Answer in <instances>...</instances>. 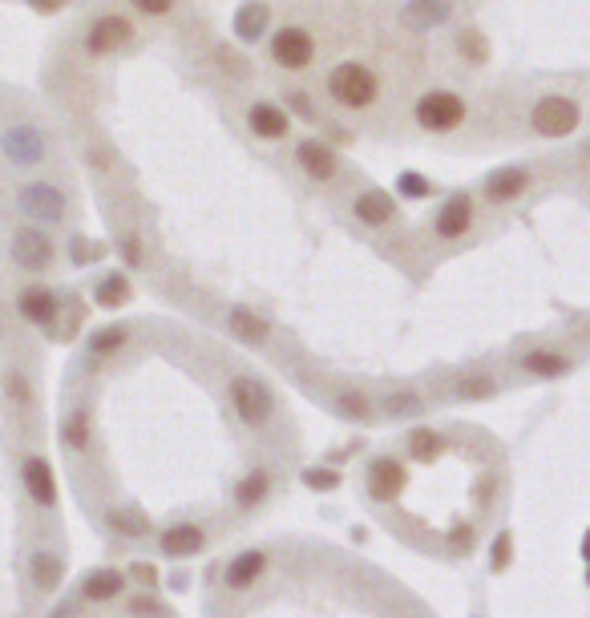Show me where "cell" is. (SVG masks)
<instances>
[{"label": "cell", "mask_w": 590, "mask_h": 618, "mask_svg": "<svg viewBox=\"0 0 590 618\" xmlns=\"http://www.w3.org/2000/svg\"><path fill=\"white\" fill-rule=\"evenodd\" d=\"M328 93L340 101L344 110H368L380 97V77L364 61H344L328 73Z\"/></svg>", "instance_id": "obj_1"}, {"label": "cell", "mask_w": 590, "mask_h": 618, "mask_svg": "<svg viewBox=\"0 0 590 618\" xmlns=\"http://www.w3.org/2000/svg\"><path fill=\"white\" fill-rule=\"evenodd\" d=\"M227 400H231L235 417H239L247 429H263V425L275 417V396H271V388H267L259 376H247V372L231 376V380H227Z\"/></svg>", "instance_id": "obj_2"}, {"label": "cell", "mask_w": 590, "mask_h": 618, "mask_svg": "<svg viewBox=\"0 0 590 618\" xmlns=\"http://www.w3.org/2000/svg\"><path fill=\"white\" fill-rule=\"evenodd\" d=\"M413 114H417V126L421 130H429V134H453L465 122L469 106H465V97L453 93V89H429V93L417 97V110Z\"/></svg>", "instance_id": "obj_3"}, {"label": "cell", "mask_w": 590, "mask_h": 618, "mask_svg": "<svg viewBox=\"0 0 590 618\" xmlns=\"http://www.w3.org/2000/svg\"><path fill=\"white\" fill-rule=\"evenodd\" d=\"M582 122V110L574 97H562V93H546L534 101L530 110V126L538 138H570Z\"/></svg>", "instance_id": "obj_4"}, {"label": "cell", "mask_w": 590, "mask_h": 618, "mask_svg": "<svg viewBox=\"0 0 590 618\" xmlns=\"http://www.w3.org/2000/svg\"><path fill=\"white\" fill-rule=\"evenodd\" d=\"M267 49H271V61H275L279 69H287V73H304V69L316 61V37H312L308 29H300V25L275 29Z\"/></svg>", "instance_id": "obj_5"}, {"label": "cell", "mask_w": 590, "mask_h": 618, "mask_svg": "<svg viewBox=\"0 0 590 618\" xmlns=\"http://www.w3.org/2000/svg\"><path fill=\"white\" fill-rule=\"evenodd\" d=\"M134 41V25L122 17V13H106L97 17L89 29H85V53L89 57H106V53H118Z\"/></svg>", "instance_id": "obj_6"}, {"label": "cell", "mask_w": 590, "mask_h": 618, "mask_svg": "<svg viewBox=\"0 0 590 618\" xmlns=\"http://www.w3.org/2000/svg\"><path fill=\"white\" fill-rule=\"evenodd\" d=\"M364 481H368V493H372V501H380V505L397 501V497L405 493V485H409V477H405V465H401L397 457H376V461H368V469H364Z\"/></svg>", "instance_id": "obj_7"}, {"label": "cell", "mask_w": 590, "mask_h": 618, "mask_svg": "<svg viewBox=\"0 0 590 618\" xmlns=\"http://www.w3.org/2000/svg\"><path fill=\"white\" fill-rule=\"evenodd\" d=\"M0 150H5V158L13 166H37L45 158V134L29 122L21 126H9L5 134H0Z\"/></svg>", "instance_id": "obj_8"}, {"label": "cell", "mask_w": 590, "mask_h": 618, "mask_svg": "<svg viewBox=\"0 0 590 618\" xmlns=\"http://www.w3.org/2000/svg\"><path fill=\"white\" fill-rule=\"evenodd\" d=\"M21 211L41 219V223H61L65 219V194L53 182H29V186H21Z\"/></svg>", "instance_id": "obj_9"}, {"label": "cell", "mask_w": 590, "mask_h": 618, "mask_svg": "<svg viewBox=\"0 0 590 618\" xmlns=\"http://www.w3.org/2000/svg\"><path fill=\"white\" fill-rule=\"evenodd\" d=\"M13 263L21 271H45L53 263V239L37 227H21L13 235Z\"/></svg>", "instance_id": "obj_10"}, {"label": "cell", "mask_w": 590, "mask_h": 618, "mask_svg": "<svg viewBox=\"0 0 590 618\" xmlns=\"http://www.w3.org/2000/svg\"><path fill=\"white\" fill-rule=\"evenodd\" d=\"M433 231H437V239H465L473 231V198L461 194V190L449 194L445 206L437 211V219H433Z\"/></svg>", "instance_id": "obj_11"}, {"label": "cell", "mask_w": 590, "mask_h": 618, "mask_svg": "<svg viewBox=\"0 0 590 618\" xmlns=\"http://www.w3.org/2000/svg\"><path fill=\"white\" fill-rule=\"evenodd\" d=\"M247 126H251L255 138H263V142H279V138H287L291 118H287L283 106H275V101H255V106L247 110Z\"/></svg>", "instance_id": "obj_12"}, {"label": "cell", "mask_w": 590, "mask_h": 618, "mask_svg": "<svg viewBox=\"0 0 590 618\" xmlns=\"http://www.w3.org/2000/svg\"><path fill=\"white\" fill-rule=\"evenodd\" d=\"M295 162H300V170L312 182H332L336 178V154L316 138H304L300 146H295Z\"/></svg>", "instance_id": "obj_13"}, {"label": "cell", "mask_w": 590, "mask_h": 618, "mask_svg": "<svg viewBox=\"0 0 590 618\" xmlns=\"http://www.w3.org/2000/svg\"><path fill=\"white\" fill-rule=\"evenodd\" d=\"M21 481H25V489H29V497L37 501V505H57V477H53V465L45 461V457H29L25 465H21Z\"/></svg>", "instance_id": "obj_14"}, {"label": "cell", "mask_w": 590, "mask_h": 618, "mask_svg": "<svg viewBox=\"0 0 590 618\" xmlns=\"http://www.w3.org/2000/svg\"><path fill=\"white\" fill-rule=\"evenodd\" d=\"M158 546H162L166 558H190V554H199V550L207 546V530L194 526V522H178V526L162 530Z\"/></svg>", "instance_id": "obj_15"}, {"label": "cell", "mask_w": 590, "mask_h": 618, "mask_svg": "<svg viewBox=\"0 0 590 618\" xmlns=\"http://www.w3.org/2000/svg\"><path fill=\"white\" fill-rule=\"evenodd\" d=\"M17 312H21L29 324L49 328V324L57 320V312H61V303H57V295H53L49 287H25L21 299H17Z\"/></svg>", "instance_id": "obj_16"}, {"label": "cell", "mask_w": 590, "mask_h": 618, "mask_svg": "<svg viewBox=\"0 0 590 618\" xmlns=\"http://www.w3.org/2000/svg\"><path fill=\"white\" fill-rule=\"evenodd\" d=\"M352 215H356L364 227H384L392 215H397V202H392L388 190H364V194H356V202H352Z\"/></svg>", "instance_id": "obj_17"}, {"label": "cell", "mask_w": 590, "mask_h": 618, "mask_svg": "<svg viewBox=\"0 0 590 618\" xmlns=\"http://www.w3.org/2000/svg\"><path fill=\"white\" fill-rule=\"evenodd\" d=\"M526 186H530V170L506 166V170H494L485 178V198L489 202H514V198H522Z\"/></svg>", "instance_id": "obj_18"}, {"label": "cell", "mask_w": 590, "mask_h": 618, "mask_svg": "<svg viewBox=\"0 0 590 618\" xmlns=\"http://www.w3.org/2000/svg\"><path fill=\"white\" fill-rule=\"evenodd\" d=\"M126 590V574L122 570H89L85 582H81V598L89 602H110Z\"/></svg>", "instance_id": "obj_19"}, {"label": "cell", "mask_w": 590, "mask_h": 618, "mask_svg": "<svg viewBox=\"0 0 590 618\" xmlns=\"http://www.w3.org/2000/svg\"><path fill=\"white\" fill-rule=\"evenodd\" d=\"M263 570H267V554H263V550H247V554L231 558V566H227L223 582H227L231 590H247V586H251Z\"/></svg>", "instance_id": "obj_20"}, {"label": "cell", "mask_w": 590, "mask_h": 618, "mask_svg": "<svg viewBox=\"0 0 590 618\" xmlns=\"http://www.w3.org/2000/svg\"><path fill=\"white\" fill-rule=\"evenodd\" d=\"M267 21H271V9L259 5V0H251V5H243V9L235 13V37H239L243 45H255V41L267 33Z\"/></svg>", "instance_id": "obj_21"}, {"label": "cell", "mask_w": 590, "mask_h": 618, "mask_svg": "<svg viewBox=\"0 0 590 618\" xmlns=\"http://www.w3.org/2000/svg\"><path fill=\"white\" fill-rule=\"evenodd\" d=\"M449 13H453L449 0H409L405 25H413V29H437V25L449 21Z\"/></svg>", "instance_id": "obj_22"}, {"label": "cell", "mask_w": 590, "mask_h": 618, "mask_svg": "<svg viewBox=\"0 0 590 618\" xmlns=\"http://www.w3.org/2000/svg\"><path fill=\"white\" fill-rule=\"evenodd\" d=\"M227 324H231V332H235L243 344H263V340L271 336V324H267L263 316H255L251 307H231Z\"/></svg>", "instance_id": "obj_23"}, {"label": "cell", "mask_w": 590, "mask_h": 618, "mask_svg": "<svg viewBox=\"0 0 590 618\" xmlns=\"http://www.w3.org/2000/svg\"><path fill=\"white\" fill-rule=\"evenodd\" d=\"M267 497H271V473L267 469H251L247 477H239V485H235V505L239 509H255Z\"/></svg>", "instance_id": "obj_24"}, {"label": "cell", "mask_w": 590, "mask_h": 618, "mask_svg": "<svg viewBox=\"0 0 590 618\" xmlns=\"http://www.w3.org/2000/svg\"><path fill=\"white\" fill-rule=\"evenodd\" d=\"M130 295H134V287H130V279L122 271H110L102 283H97V291H93L97 307H106V312H114V307H126Z\"/></svg>", "instance_id": "obj_25"}, {"label": "cell", "mask_w": 590, "mask_h": 618, "mask_svg": "<svg viewBox=\"0 0 590 618\" xmlns=\"http://www.w3.org/2000/svg\"><path fill=\"white\" fill-rule=\"evenodd\" d=\"M61 574H65V562L57 554H33L29 558V578H33L37 590H57Z\"/></svg>", "instance_id": "obj_26"}, {"label": "cell", "mask_w": 590, "mask_h": 618, "mask_svg": "<svg viewBox=\"0 0 590 618\" xmlns=\"http://www.w3.org/2000/svg\"><path fill=\"white\" fill-rule=\"evenodd\" d=\"M441 453H445V437H441V433H433V429H413V433H409V457H413V461L433 465Z\"/></svg>", "instance_id": "obj_27"}, {"label": "cell", "mask_w": 590, "mask_h": 618, "mask_svg": "<svg viewBox=\"0 0 590 618\" xmlns=\"http://www.w3.org/2000/svg\"><path fill=\"white\" fill-rule=\"evenodd\" d=\"M332 408L340 412L344 421H368V417H372V404H368V396H364V392H356V388H340V392L332 396Z\"/></svg>", "instance_id": "obj_28"}, {"label": "cell", "mask_w": 590, "mask_h": 618, "mask_svg": "<svg viewBox=\"0 0 590 618\" xmlns=\"http://www.w3.org/2000/svg\"><path fill=\"white\" fill-rule=\"evenodd\" d=\"M522 368H526L530 376L554 380V376L570 372V360H566V356H558V352H530V356H522Z\"/></svg>", "instance_id": "obj_29"}, {"label": "cell", "mask_w": 590, "mask_h": 618, "mask_svg": "<svg viewBox=\"0 0 590 618\" xmlns=\"http://www.w3.org/2000/svg\"><path fill=\"white\" fill-rule=\"evenodd\" d=\"M118 534H126V538H146L150 534V522L142 518L138 509H110V518H106Z\"/></svg>", "instance_id": "obj_30"}, {"label": "cell", "mask_w": 590, "mask_h": 618, "mask_svg": "<svg viewBox=\"0 0 590 618\" xmlns=\"http://www.w3.org/2000/svg\"><path fill=\"white\" fill-rule=\"evenodd\" d=\"M61 441H65L69 449H85V445H89V417H85V412H73V417L65 421Z\"/></svg>", "instance_id": "obj_31"}, {"label": "cell", "mask_w": 590, "mask_h": 618, "mask_svg": "<svg viewBox=\"0 0 590 618\" xmlns=\"http://www.w3.org/2000/svg\"><path fill=\"white\" fill-rule=\"evenodd\" d=\"M126 328H102V332H93V340H89V352L93 356H106V352H118L122 344H126Z\"/></svg>", "instance_id": "obj_32"}, {"label": "cell", "mask_w": 590, "mask_h": 618, "mask_svg": "<svg viewBox=\"0 0 590 618\" xmlns=\"http://www.w3.org/2000/svg\"><path fill=\"white\" fill-rule=\"evenodd\" d=\"M384 408L392 412V417H413V412H421V408H425V400H421L417 392H392Z\"/></svg>", "instance_id": "obj_33"}, {"label": "cell", "mask_w": 590, "mask_h": 618, "mask_svg": "<svg viewBox=\"0 0 590 618\" xmlns=\"http://www.w3.org/2000/svg\"><path fill=\"white\" fill-rule=\"evenodd\" d=\"M445 542H449V554H469V550L477 546V530H473L469 522H457V526L449 530Z\"/></svg>", "instance_id": "obj_34"}, {"label": "cell", "mask_w": 590, "mask_h": 618, "mask_svg": "<svg viewBox=\"0 0 590 618\" xmlns=\"http://www.w3.org/2000/svg\"><path fill=\"white\" fill-rule=\"evenodd\" d=\"M457 392H461L465 400H485L489 392H494V380H489V376H465V380L457 384Z\"/></svg>", "instance_id": "obj_35"}, {"label": "cell", "mask_w": 590, "mask_h": 618, "mask_svg": "<svg viewBox=\"0 0 590 618\" xmlns=\"http://www.w3.org/2000/svg\"><path fill=\"white\" fill-rule=\"evenodd\" d=\"M510 554H514V538L502 534V538L494 542V550H489V570H494V574L506 570V566H510Z\"/></svg>", "instance_id": "obj_36"}, {"label": "cell", "mask_w": 590, "mask_h": 618, "mask_svg": "<svg viewBox=\"0 0 590 618\" xmlns=\"http://www.w3.org/2000/svg\"><path fill=\"white\" fill-rule=\"evenodd\" d=\"M397 186H401V198H421V194H429V190H433V186H429V182H425L417 170L401 174V182H397Z\"/></svg>", "instance_id": "obj_37"}, {"label": "cell", "mask_w": 590, "mask_h": 618, "mask_svg": "<svg viewBox=\"0 0 590 618\" xmlns=\"http://www.w3.org/2000/svg\"><path fill=\"white\" fill-rule=\"evenodd\" d=\"M304 485H312V489H336L340 485V473L336 469H308L304 473Z\"/></svg>", "instance_id": "obj_38"}, {"label": "cell", "mask_w": 590, "mask_h": 618, "mask_svg": "<svg viewBox=\"0 0 590 618\" xmlns=\"http://www.w3.org/2000/svg\"><path fill=\"white\" fill-rule=\"evenodd\" d=\"M287 106H291L295 114H300V118H308V122L316 118V101H312L308 93H300V89H291V93H287Z\"/></svg>", "instance_id": "obj_39"}, {"label": "cell", "mask_w": 590, "mask_h": 618, "mask_svg": "<svg viewBox=\"0 0 590 618\" xmlns=\"http://www.w3.org/2000/svg\"><path fill=\"white\" fill-rule=\"evenodd\" d=\"M134 5V13H142V17H166L170 9H174V0H130Z\"/></svg>", "instance_id": "obj_40"}, {"label": "cell", "mask_w": 590, "mask_h": 618, "mask_svg": "<svg viewBox=\"0 0 590 618\" xmlns=\"http://www.w3.org/2000/svg\"><path fill=\"white\" fill-rule=\"evenodd\" d=\"M457 45H461V57L469 53L473 61H485V45H481V37H477V33H461V41H457Z\"/></svg>", "instance_id": "obj_41"}, {"label": "cell", "mask_w": 590, "mask_h": 618, "mask_svg": "<svg viewBox=\"0 0 590 618\" xmlns=\"http://www.w3.org/2000/svg\"><path fill=\"white\" fill-rule=\"evenodd\" d=\"M122 255H126L134 267L142 263V251H138V239H134V235H126V239H122Z\"/></svg>", "instance_id": "obj_42"}, {"label": "cell", "mask_w": 590, "mask_h": 618, "mask_svg": "<svg viewBox=\"0 0 590 618\" xmlns=\"http://www.w3.org/2000/svg\"><path fill=\"white\" fill-rule=\"evenodd\" d=\"M29 5H33L37 13H61V9L69 5V0H29Z\"/></svg>", "instance_id": "obj_43"}, {"label": "cell", "mask_w": 590, "mask_h": 618, "mask_svg": "<svg viewBox=\"0 0 590 618\" xmlns=\"http://www.w3.org/2000/svg\"><path fill=\"white\" fill-rule=\"evenodd\" d=\"M134 574H138L142 582H154V570H150V566H134Z\"/></svg>", "instance_id": "obj_44"}, {"label": "cell", "mask_w": 590, "mask_h": 618, "mask_svg": "<svg viewBox=\"0 0 590 618\" xmlns=\"http://www.w3.org/2000/svg\"><path fill=\"white\" fill-rule=\"evenodd\" d=\"M582 558H586V562H590V534H586V538H582Z\"/></svg>", "instance_id": "obj_45"}, {"label": "cell", "mask_w": 590, "mask_h": 618, "mask_svg": "<svg viewBox=\"0 0 590 618\" xmlns=\"http://www.w3.org/2000/svg\"><path fill=\"white\" fill-rule=\"evenodd\" d=\"M586 582H590V566H586Z\"/></svg>", "instance_id": "obj_46"}]
</instances>
